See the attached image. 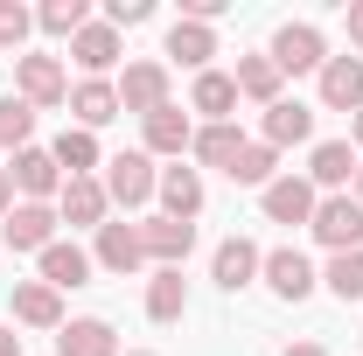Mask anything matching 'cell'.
Returning <instances> with one entry per match:
<instances>
[{"label": "cell", "instance_id": "d4e9b609", "mask_svg": "<svg viewBox=\"0 0 363 356\" xmlns=\"http://www.w3.org/2000/svg\"><path fill=\"white\" fill-rule=\"evenodd\" d=\"M168 56L189 63V70L203 77V70H210V56H217V28H210V21H175V28H168Z\"/></svg>", "mask_w": 363, "mask_h": 356}, {"label": "cell", "instance_id": "7a4b0ae2", "mask_svg": "<svg viewBox=\"0 0 363 356\" xmlns=\"http://www.w3.org/2000/svg\"><path fill=\"white\" fill-rule=\"evenodd\" d=\"M154 189H161V168H154V154H112V161H105V196H112L119 210H140V203H154Z\"/></svg>", "mask_w": 363, "mask_h": 356}, {"label": "cell", "instance_id": "9c48e42d", "mask_svg": "<svg viewBox=\"0 0 363 356\" xmlns=\"http://www.w3.org/2000/svg\"><path fill=\"white\" fill-rule=\"evenodd\" d=\"M259 140H266L272 154L279 147H308L315 140V112L301 98H279V105H266V119H259Z\"/></svg>", "mask_w": 363, "mask_h": 356}, {"label": "cell", "instance_id": "f1b7e54d", "mask_svg": "<svg viewBox=\"0 0 363 356\" xmlns=\"http://www.w3.org/2000/svg\"><path fill=\"white\" fill-rule=\"evenodd\" d=\"M238 98L279 105V70H272V56H238Z\"/></svg>", "mask_w": 363, "mask_h": 356}, {"label": "cell", "instance_id": "ac0fdd59", "mask_svg": "<svg viewBox=\"0 0 363 356\" xmlns=\"http://www.w3.org/2000/svg\"><path fill=\"white\" fill-rule=\"evenodd\" d=\"M56 356H119V335H112V321L77 314V321L56 328Z\"/></svg>", "mask_w": 363, "mask_h": 356}, {"label": "cell", "instance_id": "4316f807", "mask_svg": "<svg viewBox=\"0 0 363 356\" xmlns=\"http://www.w3.org/2000/svg\"><path fill=\"white\" fill-rule=\"evenodd\" d=\"M49 154H56L63 182H70V175H91V168H105V154H98V133H84V126H63Z\"/></svg>", "mask_w": 363, "mask_h": 356}, {"label": "cell", "instance_id": "5bb4252c", "mask_svg": "<svg viewBox=\"0 0 363 356\" xmlns=\"http://www.w3.org/2000/svg\"><path fill=\"white\" fill-rule=\"evenodd\" d=\"M140 245H147V259H154V266H182V259L196 252V223L147 217V223H140Z\"/></svg>", "mask_w": 363, "mask_h": 356}, {"label": "cell", "instance_id": "7c38bea8", "mask_svg": "<svg viewBox=\"0 0 363 356\" xmlns=\"http://www.w3.org/2000/svg\"><path fill=\"white\" fill-rule=\"evenodd\" d=\"M308 182L328 189V196H350V182H357V147H350V140H321L315 154H308Z\"/></svg>", "mask_w": 363, "mask_h": 356}, {"label": "cell", "instance_id": "f546056e", "mask_svg": "<svg viewBox=\"0 0 363 356\" xmlns=\"http://www.w3.org/2000/svg\"><path fill=\"white\" fill-rule=\"evenodd\" d=\"M272 168H279V154H272L266 140H245V154H238V161H230V182H245V189H272Z\"/></svg>", "mask_w": 363, "mask_h": 356}, {"label": "cell", "instance_id": "ffe728a7", "mask_svg": "<svg viewBox=\"0 0 363 356\" xmlns=\"http://www.w3.org/2000/svg\"><path fill=\"white\" fill-rule=\"evenodd\" d=\"M43 287H56V294L91 287V252H84V245H70V238H56V245L43 252Z\"/></svg>", "mask_w": 363, "mask_h": 356}, {"label": "cell", "instance_id": "f35d334b", "mask_svg": "<svg viewBox=\"0 0 363 356\" xmlns=\"http://www.w3.org/2000/svg\"><path fill=\"white\" fill-rule=\"evenodd\" d=\"M0 356H21V335L14 328H0Z\"/></svg>", "mask_w": 363, "mask_h": 356}, {"label": "cell", "instance_id": "6da1fadb", "mask_svg": "<svg viewBox=\"0 0 363 356\" xmlns=\"http://www.w3.org/2000/svg\"><path fill=\"white\" fill-rule=\"evenodd\" d=\"M266 56H272V70H279V77H308V70L328 63V35H321L315 21H286V28L272 35Z\"/></svg>", "mask_w": 363, "mask_h": 356}, {"label": "cell", "instance_id": "484cf974", "mask_svg": "<svg viewBox=\"0 0 363 356\" xmlns=\"http://www.w3.org/2000/svg\"><path fill=\"white\" fill-rule=\"evenodd\" d=\"M189 105H196L210 126H224L230 112H238V77H224V70H203V77H196V91H189Z\"/></svg>", "mask_w": 363, "mask_h": 356}, {"label": "cell", "instance_id": "9a60e30c", "mask_svg": "<svg viewBox=\"0 0 363 356\" xmlns=\"http://www.w3.org/2000/svg\"><path fill=\"white\" fill-rule=\"evenodd\" d=\"M91 259H98L105 272H119V279H126V272H140V266H147L140 223H105V230H98V252H91Z\"/></svg>", "mask_w": 363, "mask_h": 356}, {"label": "cell", "instance_id": "e0dca14e", "mask_svg": "<svg viewBox=\"0 0 363 356\" xmlns=\"http://www.w3.org/2000/svg\"><path fill=\"white\" fill-rule=\"evenodd\" d=\"M70 119L98 133V126H112L119 119V84H105V77H84V84H70Z\"/></svg>", "mask_w": 363, "mask_h": 356}, {"label": "cell", "instance_id": "1f68e13d", "mask_svg": "<svg viewBox=\"0 0 363 356\" xmlns=\"http://www.w3.org/2000/svg\"><path fill=\"white\" fill-rule=\"evenodd\" d=\"M28 133H35V105L7 91V98H0V147H14V154H21V147H28Z\"/></svg>", "mask_w": 363, "mask_h": 356}, {"label": "cell", "instance_id": "4dcf8cb0", "mask_svg": "<svg viewBox=\"0 0 363 356\" xmlns=\"http://www.w3.org/2000/svg\"><path fill=\"white\" fill-rule=\"evenodd\" d=\"M321 287H328L335 301H363V252H335L328 272H321Z\"/></svg>", "mask_w": 363, "mask_h": 356}, {"label": "cell", "instance_id": "2e32d148", "mask_svg": "<svg viewBox=\"0 0 363 356\" xmlns=\"http://www.w3.org/2000/svg\"><path fill=\"white\" fill-rule=\"evenodd\" d=\"M70 56H77L84 77H105V70L119 63V28H112V21H84V28L70 35Z\"/></svg>", "mask_w": 363, "mask_h": 356}, {"label": "cell", "instance_id": "d6a6232c", "mask_svg": "<svg viewBox=\"0 0 363 356\" xmlns=\"http://www.w3.org/2000/svg\"><path fill=\"white\" fill-rule=\"evenodd\" d=\"M35 21H43L49 35H77V28L91 21V0H43V14H35Z\"/></svg>", "mask_w": 363, "mask_h": 356}, {"label": "cell", "instance_id": "52a82bcc", "mask_svg": "<svg viewBox=\"0 0 363 356\" xmlns=\"http://www.w3.org/2000/svg\"><path fill=\"white\" fill-rule=\"evenodd\" d=\"M7 182L21 189V203H49V196H63V168H56L49 147H21L14 168H7Z\"/></svg>", "mask_w": 363, "mask_h": 356}, {"label": "cell", "instance_id": "60d3db41", "mask_svg": "<svg viewBox=\"0 0 363 356\" xmlns=\"http://www.w3.org/2000/svg\"><path fill=\"white\" fill-rule=\"evenodd\" d=\"M350 196H357V203H363V161H357V182H350Z\"/></svg>", "mask_w": 363, "mask_h": 356}, {"label": "cell", "instance_id": "d6986e66", "mask_svg": "<svg viewBox=\"0 0 363 356\" xmlns=\"http://www.w3.org/2000/svg\"><path fill=\"white\" fill-rule=\"evenodd\" d=\"M315 203H321V196H315L308 175H279L266 189V217L272 223H315Z\"/></svg>", "mask_w": 363, "mask_h": 356}, {"label": "cell", "instance_id": "8d00e7d4", "mask_svg": "<svg viewBox=\"0 0 363 356\" xmlns=\"http://www.w3.org/2000/svg\"><path fill=\"white\" fill-rule=\"evenodd\" d=\"M350 43L363 49V0H357V7H350Z\"/></svg>", "mask_w": 363, "mask_h": 356}, {"label": "cell", "instance_id": "603a6c76", "mask_svg": "<svg viewBox=\"0 0 363 356\" xmlns=\"http://www.w3.org/2000/svg\"><path fill=\"white\" fill-rule=\"evenodd\" d=\"M189 314V279H182V266H154V279H147V321H182Z\"/></svg>", "mask_w": 363, "mask_h": 356}, {"label": "cell", "instance_id": "83f0119b", "mask_svg": "<svg viewBox=\"0 0 363 356\" xmlns=\"http://www.w3.org/2000/svg\"><path fill=\"white\" fill-rule=\"evenodd\" d=\"M189 154H196V161H203V168H224L230 175V161H238V154H245V133H238V126H196V147H189Z\"/></svg>", "mask_w": 363, "mask_h": 356}, {"label": "cell", "instance_id": "836d02e7", "mask_svg": "<svg viewBox=\"0 0 363 356\" xmlns=\"http://www.w3.org/2000/svg\"><path fill=\"white\" fill-rule=\"evenodd\" d=\"M28 28H35V14H28L21 0H0V49H21Z\"/></svg>", "mask_w": 363, "mask_h": 356}, {"label": "cell", "instance_id": "d590c367", "mask_svg": "<svg viewBox=\"0 0 363 356\" xmlns=\"http://www.w3.org/2000/svg\"><path fill=\"white\" fill-rule=\"evenodd\" d=\"M7 210H14V182H7V168H0V223H7Z\"/></svg>", "mask_w": 363, "mask_h": 356}, {"label": "cell", "instance_id": "4fadbf2b", "mask_svg": "<svg viewBox=\"0 0 363 356\" xmlns=\"http://www.w3.org/2000/svg\"><path fill=\"white\" fill-rule=\"evenodd\" d=\"M321 105L328 112H363V56H328L321 63Z\"/></svg>", "mask_w": 363, "mask_h": 356}, {"label": "cell", "instance_id": "ba28073f", "mask_svg": "<svg viewBox=\"0 0 363 356\" xmlns=\"http://www.w3.org/2000/svg\"><path fill=\"white\" fill-rule=\"evenodd\" d=\"M161 105H168V63H126V77H119V112L154 119Z\"/></svg>", "mask_w": 363, "mask_h": 356}, {"label": "cell", "instance_id": "8992f818", "mask_svg": "<svg viewBox=\"0 0 363 356\" xmlns=\"http://www.w3.org/2000/svg\"><path fill=\"white\" fill-rule=\"evenodd\" d=\"M56 217H63V223H84V230H105V223H112V196H105V182H98V175H70V182H63V196H56Z\"/></svg>", "mask_w": 363, "mask_h": 356}, {"label": "cell", "instance_id": "5b68a950", "mask_svg": "<svg viewBox=\"0 0 363 356\" xmlns=\"http://www.w3.org/2000/svg\"><path fill=\"white\" fill-rule=\"evenodd\" d=\"M56 210H49V203H14V210H7V223H0V245H14V252H35V259H43L49 245H56Z\"/></svg>", "mask_w": 363, "mask_h": 356}, {"label": "cell", "instance_id": "b9f144b4", "mask_svg": "<svg viewBox=\"0 0 363 356\" xmlns=\"http://www.w3.org/2000/svg\"><path fill=\"white\" fill-rule=\"evenodd\" d=\"M119 356H154V350H119Z\"/></svg>", "mask_w": 363, "mask_h": 356}, {"label": "cell", "instance_id": "e575fe53", "mask_svg": "<svg viewBox=\"0 0 363 356\" xmlns=\"http://www.w3.org/2000/svg\"><path fill=\"white\" fill-rule=\"evenodd\" d=\"M147 14H154V0H105V21L112 28H140Z\"/></svg>", "mask_w": 363, "mask_h": 356}, {"label": "cell", "instance_id": "74e56055", "mask_svg": "<svg viewBox=\"0 0 363 356\" xmlns=\"http://www.w3.org/2000/svg\"><path fill=\"white\" fill-rule=\"evenodd\" d=\"M279 356H328V350H321V343H286Z\"/></svg>", "mask_w": 363, "mask_h": 356}, {"label": "cell", "instance_id": "7bdbcfd3", "mask_svg": "<svg viewBox=\"0 0 363 356\" xmlns=\"http://www.w3.org/2000/svg\"><path fill=\"white\" fill-rule=\"evenodd\" d=\"M0 252H7V245H0Z\"/></svg>", "mask_w": 363, "mask_h": 356}, {"label": "cell", "instance_id": "8fae6325", "mask_svg": "<svg viewBox=\"0 0 363 356\" xmlns=\"http://www.w3.org/2000/svg\"><path fill=\"white\" fill-rule=\"evenodd\" d=\"M259 272H266V252H259L252 238H224V245H217V259H210V279H217L224 294H238V287H252Z\"/></svg>", "mask_w": 363, "mask_h": 356}, {"label": "cell", "instance_id": "44dd1931", "mask_svg": "<svg viewBox=\"0 0 363 356\" xmlns=\"http://www.w3.org/2000/svg\"><path fill=\"white\" fill-rule=\"evenodd\" d=\"M147 126V154H168V161H182L189 147H196V126H189V112L182 105H161L154 119H140Z\"/></svg>", "mask_w": 363, "mask_h": 356}, {"label": "cell", "instance_id": "277c9868", "mask_svg": "<svg viewBox=\"0 0 363 356\" xmlns=\"http://www.w3.org/2000/svg\"><path fill=\"white\" fill-rule=\"evenodd\" d=\"M308 230H315L328 252H363V203L357 196H321Z\"/></svg>", "mask_w": 363, "mask_h": 356}, {"label": "cell", "instance_id": "cb8c5ba5", "mask_svg": "<svg viewBox=\"0 0 363 356\" xmlns=\"http://www.w3.org/2000/svg\"><path fill=\"white\" fill-rule=\"evenodd\" d=\"M14 321L21 328H63V294L43 287V279H21L14 287Z\"/></svg>", "mask_w": 363, "mask_h": 356}, {"label": "cell", "instance_id": "3957f363", "mask_svg": "<svg viewBox=\"0 0 363 356\" xmlns=\"http://www.w3.org/2000/svg\"><path fill=\"white\" fill-rule=\"evenodd\" d=\"M14 98H28L35 112L43 105H70V70L56 56H14Z\"/></svg>", "mask_w": 363, "mask_h": 356}, {"label": "cell", "instance_id": "30bf717a", "mask_svg": "<svg viewBox=\"0 0 363 356\" xmlns=\"http://www.w3.org/2000/svg\"><path fill=\"white\" fill-rule=\"evenodd\" d=\"M266 287L279 294V301H308L321 287V272L308 266V252H294V245H279V252H266Z\"/></svg>", "mask_w": 363, "mask_h": 356}, {"label": "cell", "instance_id": "7402d4cb", "mask_svg": "<svg viewBox=\"0 0 363 356\" xmlns=\"http://www.w3.org/2000/svg\"><path fill=\"white\" fill-rule=\"evenodd\" d=\"M154 196H161V217H175V223H189L196 217V210H203V175H196V168H161V189H154Z\"/></svg>", "mask_w": 363, "mask_h": 356}, {"label": "cell", "instance_id": "ab89813d", "mask_svg": "<svg viewBox=\"0 0 363 356\" xmlns=\"http://www.w3.org/2000/svg\"><path fill=\"white\" fill-rule=\"evenodd\" d=\"M350 140H357V147H363V112H350Z\"/></svg>", "mask_w": 363, "mask_h": 356}]
</instances>
